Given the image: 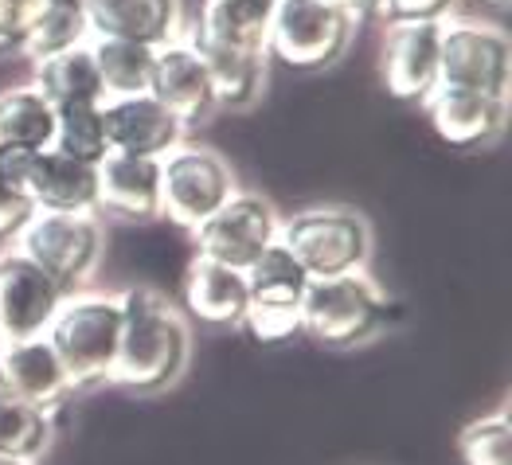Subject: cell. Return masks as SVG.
<instances>
[{
  "mask_svg": "<svg viewBox=\"0 0 512 465\" xmlns=\"http://www.w3.org/2000/svg\"><path fill=\"white\" fill-rule=\"evenodd\" d=\"M188 360H192V329L180 305L153 286L122 290V340L110 383L137 395H157L180 383V376L188 372Z\"/></svg>",
  "mask_w": 512,
  "mask_h": 465,
  "instance_id": "obj_1",
  "label": "cell"
},
{
  "mask_svg": "<svg viewBox=\"0 0 512 465\" xmlns=\"http://www.w3.org/2000/svg\"><path fill=\"white\" fill-rule=\"evenodd\" d=\"M391 325H395V301L368 270L309 282L301 297V333H309L325 348L372 344Z\"/></svg>",
  "mask_w": 512,
  "mask_h": 465,
  "instance_id": "obj_2",
  "label": "cell"
},
{
  "mask_svg": "<svg viewBox=\"0 0 512 465\" xmlns=\"http://www.w3.org/2000/svg\"><path fill=\"white\" fill-rule=\"evenodd\" d=\"M118 340H122V294H106V290L67 294L47 329V344L63 360L75 391L110 383Z\"/></svg>",
  "mask_w": 512,
  "mask_h": 465,
  "instance_id": "obj_3",
  "label": "cell"
},
{
  "mask_svg": "<svg viewBox=\"0 0 512 465\" xmlns=\"http://www.w3.org/2000/svg\"><path fill=\"white\" fill-rule=\"evenodd\" d=\"M278 243L301 262V270L321 282V278H341L368 270L372 258V227L356 208H305L282 219Z\"/></svg>",
  "mask_w": 512,
  "mask_h": 465,
  "instance_id": "obj_4",
  "label": "cell"
},
{
  "mask_svg": "<svg viewBox=\"0 0 512 465\" xmlns=\"http://www.w3.org/2000/svg\"><path fill=\"white\" fill-rule=\"evenodd\" d=\"M8 247L32 258L63 294H79L90 286L106 254V227L98 223V215L36 212Z\"/></svg>",
  "mask_w": 512,
  "mask_h": 465,
  "instance_id": "obj_5",
  "label": "cell"
},
{
  "mask_svg": "<svg viewBox=\"0 0 512 465\" xmlns=\"http://www.w3.org/2000/svg\"><path fill=\"white\" fill-rule=\"evenodd\" d=\"M356 20L329 0H274L266 59L294 71H325L356 40Z\"/></svg>",
  "mask_w": 512,
  "mask_h": 465,
  "instance_id": "obj_6",
  "label": "cell"
},
{
  "mask_svg": "<svg viewBox=\"0 0 512 465\" xmlns=\"http://www.w3.org/2000/svg\"><path fill=\"white\" fill-rule=\"evenodd\" d=\"M235 172L208 145H176L161 161V215L196 231L235 196Z\"/></svg>",
  "mask_w": 512,
  "mask_h": 465,
  "instance_id": "obj_7",
  "label": "cell"
},
{
  "mask_svg": "<svg viewBox=\"0 0 512 465\" xmlns=\"http://www.w3.org/2000/svg\"><path fill=\"white\" fill-rule=\"evenodd\" d=\"M512 43L505 28L485 20H446L442 24V67L438 86H458L489 98H509Z\"/></svg>",
  "mask_w": 512,
  "mask_h": 465,
  "instance_id": "obj_8",
  "label": "cell"
},
{
  "mask_svg": "<svg viewBox=\"0 0 512 465\" xmlns=\"http://www.w3.org/2000/svg\"><path fill=\"white\" fill-rule=\"evenodd\" d=\"M282 231V215L274 212V204L258 192H235L212 219H204L192 239L196 254L223 262L231 270H247L266 247L278 243Z\"/></svg>",
  "mask_w": 512,
  "mask_h": 465,
  "instance_id": "obj_9",
  "label": "cell"
},
{
  "mask_svg": "<svg viewBox=\"0 0 512 465\" xmlns=\"http://www.w3.org/2000/svg\"><path fill=\"white\" fill-rule=\"evenodd\" d=\"M63 297L67 294L32 258L4 247L0 251V344L47 337Z\"/></svg>",
  "mask_w": 512,
  "mask_h": 465,
  "instance_id": "obj_10",
  "label": "cell"
},
{
  "mask_svg": "<svg viewBox=\"0 0 512 465\" xmlns=\"http://www.w3.org/2000/svg\"><path fill=\"white\" fill-rule=\"evenodd\" d=\"M380 67H384V86L391 98L423 102L438 86L442 24H387Z\"/></svg>",
  "mask_w": 512,
  "mask_h": 465,
  "instance_id": "obj_11",
  "label": "cell"
},
{
  "mask_svg": "<svg viewBox=\"0 0 512 465\" xmlns=\"http://www.w3.org/2000/svg\"><path fill=\"white\" fill-rule=\"evenodd\" d=\"M102 122H106L110 153L145 157V161H165L176 145H184V133H188L153 94L102 102Z\"/></svg>",
  "mask_w": 512,
  "mask_h": 465,
  "instance_id": "obj_12",
  "label": "cell"
},
{
  "mask_svg": "<svg viewBox=\"0 0 512 465\" xmlns=\"http://www.w3.org/2000/svg\"><path fill=\"white\" fill-rule=\"evenodd\" d=\"M149 94L169 110L184 129L200 126L215 110V94L208 83V67L188 36L157 47L153 55V83Z\"/></svg>",
  "mask_w": 512,
  "mask_h": 465,
  "instance_id": "obj_13",
  "label": "cell"
},
{
  "mask_svg": "<svg viewBox=\"0 0 512 465\" xmlns=\"http://www.w3.org/2000/svg\"><path fill=\"white\" fill-rule=\"evenodd\" d=\"M419 106L438 141H446L450 149H477L493 141L509 118V98H489L458 86H434Z\"/></svg>",
  "mask_w": 512,
  "mask_h": 465,
  "instance_id": "obj_14",
  "label": "cell"
},
{
  "mask_svg": "<svg viewBox=\"0 0 512 465\" xmlns=\"http://www.w3.org/2000/svg\"><path fill=\"white\" fill-rule=\"evenodd\" d=\"M94 40H129L165 47L184 36L180 0H83Z\"/></svg>",
  "mask_w": 512,
  "mask_h": 465,
  "instance_id": "obj_15",
  "label": "cell"
},
{
  "mask_svg": "<svg viewBox=\"0 0 512 465\" xmlns=\"http://www.w3.org/2000/svg\"><path fill=\"white\" fill-rule=\"evenodd\" d=\"M0 383L47 415H55L75 395V383L47 337L0 344Z\"/></svg>",
  "mask_w": 512,
  "mask_h": 465,
  "instance_id": "obj_16",
  "label": "cell"
},
{
  "mask_svg": "<svg viewBox=\"0 0 512 465\" xmlns=\"http://www.w3.org/2000/svg\"><path fill=\"white\" fill-rule=\"evenodd\" d=\"M180 301H184V317L204 321V325H243L247 309H251V290H247V274L231 270L212 258H192L180 282Z\"/></svg>",
  "mask_w": 512,
  "mask_h": 465,
  "instance_id": "obj_17",
  "label": "cell"
},
{
  "mask_svg": "<svg viewBox=\"0 0 512 465\" xmlns=\"http://www.w3.org/2000/svg\"><path fill=\"white\" fill-rule=\"evenodd\" d=\"M98 212H110L129 223L161 215V161L110 153L98 165Z\"/></svg>",
  "mask_w": 512,
  "mask_h": 465,
  "instance_id": "obj_18",
  "label": "cell"
},
{
  "mask_svg": "<svg viewBox=\"0 0 512 465\" xmlns=\"http://www.w3.org/2000/svg\"><path fill=\"white\" fill-rule=\"evenodd\" d=\"M28 196L36 212L98 215V165H83L55 149H43L28 176Z\"/></svg>",
  "mask_w": 512,
  "mask_h": 465,
  "instance_id": "obj_19",
  "label": "cell"
},
{
  "mask_svg": "<svg viewBox=\"0 0 512 465\" xmlns=\"http://www.w3.org/2000/svg\"><path fill=\"white\" fill-rule=\"evenodd\" d=\"M270 20H274V0H204L196 36L219 47L266 55Z\"/></svg>",
  "mask_w": 512,
  "mask_h": 465,
  "instance_id": "obj_20",
  "label": "cell"
},
{
  "mask_svg": "<svg viewBox=\"0 0 512 465\" xmlns=\"http://www.w3.org/2000/svg\"><path fill=\"white\" fill-rule=\"evenodd\" d=\"M32 86L51 106H102L106 102L90 43L59 51L51 59H40L36 71H32Z\"/></svg>",
  "mask_w": 512,
  "mask_h": 465,
  "instance_id": "obj_21",
  "label": "cell"
},
{
  "mask_svg": "<svg viewBox=\"0 0 512 465\" xmlns=\"http://www.w3.org/2000/svg\"><path fill=\"white\" fill-rule=\"evenodd\" d=\"M196 43L204 67H208V83H212L215 106H251L262 83H266V55L258 51H235V47H219V43L200 40L196 32L188 36Z\"/></svg>",
  "mask_w": 512,
  "mask_h": 465,
  "instance_id": "obj_22",
  "label": "cell"
},
{
  "mask_svg": "<svg viewBox=\"0 0 512 465\" xmlns=\"http://www.w3.org/2000/svg\"><path fill=\"white\" fill-rule=\"evenodd\" d=\"M55 141V106L32 83L0 90V145L43 153Z\"/></svg>",
  "mask_w": 512,
  "mask_h": 465,
  "instance_id": "obj_23",
  "label": "cell"
},
{
  "mask_svg": "<svg viewBox=\"0 0 512 465\" xmlns=\"http://www.w3.org/2000/svg\"><path fill=\"white\" fill-rule=\"evenodd\" d=\"M243 274H247L251 305H266V309H301V297L313 282L282 243L266 247Z\"/></svg>",
  "mask_w": 512,
  "mask_h": 465,
  "instance_id": "obj_24",
  "label": "cell"
},
{
  "mask_svg": "<svg viewBox=\"0 0 512 465\" xmlns=\"http://www.w3.org/2000/svg\"><path fill=\"white\" fill-rule=\"evenodd\" d=\"M94 63H98V79L102 94L110 98H133V94H149L153 83V55L157 47L129 40H90Z\"/></svg>",
  "mask_w": 512,
  "mask_h": 465,
  "instance_id": "obj_25",
  "label": "cell"
},
{
  "mask_svg": "<svg viewBox=\"0 0 512 465\" xmlns=\"http://www.w3.org/2000/svg\"><path fill=\"white\" fill-rule=\"evenodd\" d=\"M51 446V415L0 383V454L36 465Z\"/></svg>",
  "mask_w": 512,
  "mask_h": 465,
  "instance_id": "obj_26",
  "label": "cell"
},
{
  "mask_svg": "<svg viewBox=\"0 0 512 465\" xmlns=\"http://www.w3.org/2000/svg\"><path fill=\"white\" fill-rule=\"evenodd\" d=\"M90 40L94 36H90L83 0H43L24 51L32 55V63H40V59H51V55L71 51V47H83Z\"/></svg>",
  "mask_w": 512,
  "mask_h": 465,
  "instance_id": "obj_27",
  "label": "cell"
},
{
  "mask_svg": "<svg viewBox=\"0 0 512 465\" xmlns=\"http://www.w3.org/2000/svg\"><path fill=\"white\" fill-rule=\"evenodd\" d=\"M55 153L83 161V165H102L110 157L106 141V122L102 106H55Z\"/></svg>",
  "mask_w": 512,
  "mask_h": 465,
  "instance_id": "obj_28",
  "label": "cell"
},
{
  "mask_svg": "<svg viewBox=\"0 0 512 465\" xmlns=\"http://www.w3.org/2000/svg\"><path fill=\"white\" fill-rule=\"evenodd\" d=\"M458 454L466 465H512V423L509 411H489L462 426Z\"/></svg>",
  "mask_w": 512,
  "mask_h": 465,
  "instance_id": "obj_29",
  "label": "cell"
},
{
  "mask_svg": "<svg viewBox=\"0 0 512 465\" xmlns=\"http://www.w3.org/2000/svg\"><path fill=\"white\" fill-rule=\"evenodd\" d=\"M239 329H247V337L258 340V344H282V340H290L301 333V309H266V305H251Z\"/></svg>",
  "mask_w": 512,
  "mask_h": 465,
  "instance_id": "obj_30",
  "label": "cell"
},
{
  "mask_svg": "<svg viewBox=\"0 0 512 465\" xmlns=\"http://www.w3.org/2000/svg\"><path fill=\"white\" fill-rule=\"evenodd\" d=\"M458 16V0H384L387 24H446Z\"/></svg>",
  "mask_w": 512,
  "mask_h": 465,
  "instance_id": "obj_31",
  "label": "cell"
},
{
  "mask_svg": "<svg viewBox=\"0 0 512 465\" xmlns=\"http://www.w3.org/2000/svg\"><path fill=\"white\" fill-rule=\"evenodd\" d=\"M43 0H0V51H24Z\"/></svg>",
  "mask_w": 512,
  "mask_h": 465,
  "instance_id": "obj_32",
  "label": "cell"
},
{
  "mask_svg": "<svg viewBox=\"0 0 512 465\" xmlns=\"http://www.w3.org/2000/svg\"><path fill=\"white\" fill-rule=\"evenodd\" d=\"M36 215V204H32V196L24 192V188H12V184H4L0 180V239H16V231L28 223Z\"/></svg>",
  "mask_w": 512,
  "mask_h": 465,
  "instance_id": "obj_33",
  "label": "cell"
},
{
  "mask_svg": "<svg viewBox=\"0 0 512 465\" xmlns=\"http://www.w3.org/2000/svg\"><path fill=\"white\" fill-rule=\"evenodd\" d=\"M36 157L32 149H20V145H0V180L12 184V188H24L28 192V176L36 169Z\"/></svg>",
  "mask_w": 512,
  "mask_h": 465,
  "instance_id": "obj_34",
  "label": "cell"
},
{
  "mask_svg": "<svg viewBox=\"0 0 512 465\" xmlns=\"http://www.w3.org/2000/svg\"><path fill=\"white\" fill-rule=\"evenodd\" d=\"M329 4H337L341 12H348L356 24H364V20H380V16H384V0H329Z\"/></svg>",
  "mask_w": 512,
  "mask_h": 465,
  "instance_id": "obj_35",
  "label": "cell"
},
{
  "mask_svg": "<svg viewBox=\"0 0 512 465\" xmlns=\"http://www.w3.org/2000/svg\"><path fill=\"white\" fill-rule=\"evenodd\" d=\"M481 4H489V8H505L509 0H481Z\"/></svg>",
  "mask_w": 512,
  "mask_h": 465,
  "instance_id": "obj_36",
  "label": "cell"
},
{
  "mask_svg": "<svg viewBox=\"0 0 512 465\" xmlns=\"http://www.w3.org/2000/svg\"><path fill=\"white\" fill-rule=\"evenodd\" d=\"M0 465H28V462H16V458H4V454H0Z\"/></svg>",
  "mask_w": 512,
  "mask_h": 465,
  "instance_id": "obj_37",
  "label": "cell"
}]
</instances>
